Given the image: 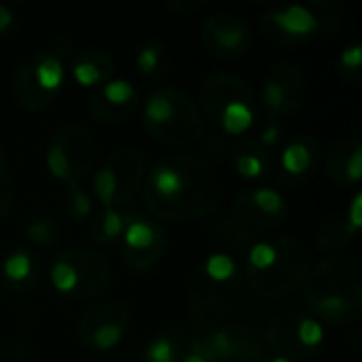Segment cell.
I'll return each instance as SVG.
<instances>
[{
  "instance_id": "1",
  "label": "cell",
  "mask_w": 362,
  "mask_h": 362,
  "mask_svg": "<svg viewBox=\"0 0 362 362\" xmlns=\"http://www.w3.org/2000/svg\"><path fill=\"white\" fill-rule=\"evenodd\" d=\"M146 210L155 221L193 223L210 216L223 197L216 174L189 155H165L142 185Z\"/></svg>"
},
{
  "instance_id": "2",
  "label": "cell",
  "mask_w": 362,
  "mask_h": 362,
  "mask_svg": "<svg viewBox=\"0 0 362 362\" xmlns=\"http://www.w3.org/2000/svg\"><path fill=\"white\" fill-rule=\"evenodd\" d=\"M312 272V255L303 242L282 235L255 242L244 259L248 288L265 299H282L299 291Z\"/></svg>"
},
{
  "instance_id": "3",
  "label": "cell",
  "mask_w": 362,
  "mask_h": 362,
  "mask_svg": "<svg viewBox=\"0 0 362 362\" xmlns=\"http://www.w3.org/2000/svg\"><path fill=\"white\" fill-rule=\"evenodd\" d=\"M305 303L322 327L352 325L362 312V278L358 261L346 255L327 257L312 267L305 280Z\"/></svg>"
},
{
  "instance_id": "4",
  "label": "cell",
  "mask_w": 362,
  "mask_h": 362,
  "mask_svg": "<svg viewBox=\"0 0 362 362\" xmlns=\"http://www.w3.org/2000/svg\"><path fill=\"white\" fill-rule=\"evenodd\" d=\"M242 286V265L223 250L208 255L197 265L189 288V312L199 331L225 325L240 301Z\"/></svg>"
},
{
  "instance_id": "5",
  "label": "cell",
  "mask_w": 362,
  "mask_h": 362,
  "mask_svg": "<svg viewBox=\"0 0 362 362\" xmlns=\"http://www.w3.org/2000/svg\"><path fill=\"white\" fill-rule=\"evenodd\" d=\"M146 134L165 146H191L206 134L199 106L180 87L163 85L148 93L142 106Z\"/></svg>"
},
{
  "instance_id": "6",
  "label": "cell",
  "mask_w": 362,
  "mask_h": 362,
  "mask_svg": "<svg viewBox=\"0 0 362 362\" xmlns=\"http://www.w3.org/2000/svg\"><path fill=\"white\" fill-rule=\"evenodd\" d=\"M199 102L223 136H246L261 115V102L252 87L244 78L227 72L204 78L199 85Z\"/></svg>"
},
{
  "instance_id": "7",
  "label": "cell",
  "mask_w": 362,
  "mask_h": 362,
  "mask_svg": "<svg viewBox=\"0 0 362 362\" xmlns=\"http://www.w3.org/2000/svg\"><path fill=\"white\" fill-rule=\"evenodd\" d=\"M259 28L274 45H301L316 36H335L344 28L339 6L329 0H308L265 11Z\"/></svg>"
},
{
  "instance_id": "8",
  "label": "cell",
  "mask_w": 362,
  "mask_h": 362,
  "mask_svg": "<svg viewBox=\"0 0 362 362\" xmlns=\"http://www.w3.org/2000/svg\"><path fill=\"white\" fill-rule=\"evenodd\" d=\"M286 216L288 206L276 189H250L235 197L223 223V235L238 248H250L263 233L280 227Z\"/></svg>"
},
{
  "instance_id": "9",
  "label": "cell",
  "mask_w": 362,
  "mask_h": 362,
  "mask_svg": "<svg viewBox=\"0 0 362 362\" xmlns=\"http://www.w3.org/2000/svg\"><path fill=\"white\" fill-rule=\"evenodd\" d=\"M53 288L70 301H89L104 295L112 282V269L104 255L72 248L62 252L51 265Z\"/></svg>"
},
{
  "instance_id": "10",
  "label": "cell",
  "mask_w": 362,
  "mask_h": 362,
  "mask_svg": "<svg viewBox=\"0 0 362 362\" xmlns=\"http://www.w3.org/2000/svg\"><path fill=\"white\" fill-rule=\"evenodd\" d=\"M146 159L136 146H119L93 174V193L104 210L125 208L142 189Z\"/></svg>"
},
{
  "instance_id": "11",
  "label": "cell",
  "mask_w": 362,
  "mask_h": 362,
  "mask_svg": "<svg viewBox=\"0 0 362 362\" xmlns=\"http://www.w3.org/2000/svg\"><path fill=\"white\" fill-rule=\"evenodd\" d=\"M64 78V62L51 51H36L15 68L13 95L25 110H42L59 98Z\"/></svg>"
},
{
  "instance_id": "12",
  "label": "cell",
  "mask_w": 362,
  "mask_h": 362,
  "mask_svg": "<svg viewBox=\"0 0 362 362\" xmlns=\"http://www.w3.org/2000/svg\"><path fill=\"white\" fill-rule=\"evenodd\" d=\"M267 341L286 361H312L325 346V327L303 312L288 310L269 322Z\"/></svg>"
},
{
  "instance_id": "13",
  "label": "cell",
  "mask_w": 362,
  "mask_h": 362,
  "mask_svg": "<svg viewBox=\"0 0 362 362\" xmlns=\"http://www.w3.org/2000/svg\"><path fill=\"white\" fill-rule=\"evenodd\" d=\"M95 161V140L81 125L57 129L47 146V168L53 178L68 185H78Z\"/></svg>"
},
{
  "instance_id": "14",
  "label": "cell",
  "mask_w": 362,
  "mask_h": 362,
  "mask_svg": "<svg viewBox=\"0 0 362 362\" xmlns=\"http://www.w3.org/2000/svg\"><path fill=\"white\" fill-rule=\"evenodd\" d=\"M132 322V308L125 301L108 299L83 312L76 322V339L91 352H108L125 339Z\"/></svg>"
},
{
  "instance_id": "15",
  "label": "cell",
  "mask_w": 362,
  "mask_h": 362,
  "mask_svg": "<svg viewBox=\"0 0 362 362\" xmlns=\"http://www.w3.org/2000/svg\"><path fill=\"white\" fill-rule=\"evenodd\" d=\"M119 246L123 263L132 272L146 274L161 263L168 248V238L155 218L138 210H127V221Z\"/></svg>"
},
{
  "instance_id": "16",
  "label": "cell",
  "mask_w": 362,
  "mask_h": 362,
  "mask_svg": "<svg viewBox=\"0 0 362 362\" xmlns=\"http://www.w3.org/2000/svg\"><path fill=\"white\" fill-rule=\"evenodd\" d=\"M305 100V76L293 62H278L269 68L263 81L261 100L269 119H280L297 112Z\"/></svg>"
},
{
  "instance_id": "17",
  "label": "cell",
  "mask_w": 362,
  "mask_h": 362,
  "mask_svg": "<svg viewBox=\"0 0 362 362\" xmlns=\"http://www.w3.org/2000/svg\"><path fill=\"white\" fill-rule=\"evenodd\" d=\"M216 362H259L265 356L263 337L248 325L225 322L212 331H202Z\"/></svg>"
},
{
  "instance_id": "18",
  "label": "cell",
  "mask_w": 362,
  "mask_h": 362,
  "mask_svg": "<svg viewBox=\"0 0 362 362\" xmlns=\"http://www.w3.org/2000/svg\"><path fill=\"white\" fill-rule=\"evenodd\" d=\"M202 45L214 57L235 59L252 49V34L248 25L229 13H214L202 25Z\"/></svg>"
},
{
  "instance_id": "19",
  "label": "cell",
  "mask_w": 362,
  "mask_h": 362,
  "mask_svg": "<svg viewBox=\"0 0 362 362\" xmlns=\"http://www.w3.org/2000/svg\"><path fill=\"white\" fill-rule=\"evenodd\" d=\"M140 108V93L132 81L112 78L89 98V115L98 123H123Z\"/></svg>"
},
{
  "instance_id": "20",
  "label": "cell",
  "mask_w": 362,
  "mask_h": 362,
  "mask_svg": "<svg viewBox=\"0 0 362 362\" xmlns=\"http://www.w3.org/2000/svg\"><path fill=\"white\" fill-rule=\"evenodd\" d=\"M318 159H320V146L312 136L301 134L291 138L274 157V172L278 182L291 187L305 180L308 176L314 174Z\"/></svg>"
},
{
  "instance_id": "21",
  "label": "cell",
  "mask_w": 362,
  "mask_h": 362,
  "mask_svg": "<svg viewBox=\"0 0 362 362\" xmlns=\"http://www.w3.org/2000/svg\"><path fill=\"white\" fill-rule=\"evenodd\" d=\"M115 59L102 47H83L70 59V72L76 85L85 89H100L115 78Z\"/></svg>"
},
{
  "instance_id": "22",
  "label": "cell",
  "mask_w": 362,
  "mask_h": 362,
  "mask_svg": "<svg viewBox=\"0 0 362 362\" xmlns=\"http://www.w3.org/2000/svg\"><path fill=\"white\" fill-rule=\"evenodd\" d=\"M327 176L337 187H354L362 178V142L356 136L337 140L325 163Z\"/></svg>"
},
{
  "instance_id": "23",
  "label": "cell",
  "mask_w": 362,
  "mask_h": 362,
  "mask_svg": "<svg viewBox=\"0 0 362 362\" xmlns=\"http://www.w3.org/2000/svg\"><path fill=\"white\" fill-rule=\"evenodd\" d=\"M42 263L30 248H15L0 263V280L11 293H28L40 280Z\"/></svg>"
},
{
  "instance_id": "24",
  "label": "cell",
  "mask_w": 362,
  "mask_h": 362,
  "mask_svg": "<svg viewBox=\"0 0 362 362\" xmlns=\"http://www.w3.org/2000/svg\"><path fill=\"white\" fill-rule=\"evenodd\" d=\"M233 168L238 176L246 180H261L274 170V157L269 151H265L255 136H242L235 140L231 146V157Z\"/></svg>"
},
{
  "instance_id": "25",
  "label": "cell",
  "mask_w": 362,
  "mask_h": 362,
  "mask_svg": "<svg viewBox=\"0 0 362 362\" xmlns=\"http://www.w3.org/2000/svg\"><path fill=\"white\" fill-rule=\"evenodd\" d=\"M189 346V335L182 329L168 327L155 333L140 352V362H180Z\"/></svg>"
},
{
  "instance_id": "26",
  "label": "cell",
  "mask_w": 362,
  "mask_h": 362,
  "mask_svg": "<svg viewBox=\"0 0 362 362\" xmlns=\"http://www.w3.org/2000/svg\"><path fill=\"white\" fill-rule=\"evenodd\" d=\"M356 229L346 221V216H333L327 218L314 233V244L322 255H341V250H346L352 240L356 238Z\"/></svg>"
},
{
  "instance_id": "27",
  "label": "cell",
  "mask_w": 362,
  "mask_h": 362,
  "mask_svg": "<svg viewBox=\"0 0 362 362\" xmlns=\"http://www.w3.org/2000/svg\"><path fill=\"white\" fill-rule=\"evenodd\" d=\"M170 66H172L170 49L159 40H151L142 45L136 53V68L144 78L159 81L170 72Z\"/></svg>"
},
{
  "instance_id": "28",
  "label": "cell",
  "mask_w": 362,
  "mask_h": 362,
  "mask_svg": "<svg viewBox=\"0 0 362 362\" xmlns=\"http://www.w3.org/2000/svg\"><path fill=\"white\" fill-rule=\"evenodd\" d=\"M127 221V208H110L102 210L91 223V235L100 246L119 244Z\"/></svg>"
},
{
  "instance_id": "29",
  "label": "cell",
  "mask_w": 362,
  "mask_h": 362,
  "mask_svg": "<svg viewBox=\"0 0 362 362\" xmlns=\"http://www.w3.org/2000/svg\"><path fill=\"white\" fill-rule=\"evenodd\" d=\"M23 235L30 244L38 246V248H55L59 244V235L62 229L57 225V221L49 214H34L25 221L23 225Z\"/></svg>"
},
{
  "instance_id": "30",
  "label": "cell",
  "mask_w": 362,
  "mask_h": 362,
  "mask_svg": "<svg viewBox=\"0 0 362 362\" xmlns=\"http://www.w3.org/2000/svg\"><path fill=\"white\" fill-rule=\"evenodd\" d=\"M202 144H199V151H197V161L204 163L206 168H216L221 163H225L229 157H231V146L227 142V138L218 132V134H204L202 138Z\"/></svg>"
},
{
  "instance_id": "31",
  "label": "cell",
  "mask_w": 362,
  "mask_h": 362,
  "mask_svg": "<svg viewBox=\"0 0 362 362\" xmlns=\"http://www.w3.org/2000/svg\"><path fill=\"white\" fill-rule=\"evenodd\" d=\"M93 212V199L81 185H68L66 216L70 223H83Z\"/></svg>"
},
{
  "instance_id": "32",
  "label": "cell",
  "mask_w": 362,
  "mask_h": 362,
  "mask_svg": "<svg viewBox=\"0 0 362 362\" xmlns=\"http://www.w3.org/2000/svg\"><path fill=\"white\" fill-rule=\"evenodd\" d=\"M337 68H339V74H341L348 83H352V85L361 83L362 47L358 42L344 47V51L339 53V59H337Z\"/></svg>"
},
{
  "instance_id": "33",
  "label": "cell",
  "mask_w": 362,
  "mask_h": 362,
  "mask_svg": "<svg viewBox=\"0 0 362 362\" xmlns=\"http://www.w3.org/2000/svg\"><path fill=\"white\" fill-rule=\"evenodd\" d=\"M180 362H216L214 356L210 354L208 346H206V339H204L202 331H197L195 335L189 337V346H187Z\"/></svg>"
},
{
  "instance_id": "34",
  "label": "cell",
  "mask_w": 362,
  "mask_h": 362,
  "mask_svg": "<svg viewBox=\"0 0 362 362\" xmlns=\"http://www.w3.org/2000/svg\"><path fill=\"white\" fill-rule=\"evenodd\" d=\"M282 125L276 121V119H269L263 127H261V132H259V136H255L257 140H259V144L265 148V151H269V148H274V146H278L280 142H282Z\"/></svg>"
},
{
  "instance_id": "35",
  "label": "cell",
  "mask_w": 362,
  "mask_h": 362,
  "mask_svg": "<svg viewBox=\"0 0 362 362\" xmlns=\"http://www.w3.org/2000/svg\"><path fill=\"white\" fill-rule=\"evenodd\" d=\"M344 216H346V221H348L356 231H361V227H362V193L361 191L354 195V199H352V204H350V208H348V212H346Z\"/></svg>"
},
{
  "instance_id": "36",
  "label": "cell",
  "mask_w": 362,
  "mask_h": 362,
  "mask_svg": "<svg viewBox=\"0 0 362 362\" xmlns=\"http://www.w3.org/2000/svg\"><path fill=\"white\" fill-rule=\"evenodd\" d=\"M57 59H62L64 62V57H68V55H74V42L68 38V36H57L55 40H53V51H51Z\"/></svg>"
},
{
  "instance_id": "37",
  "label": "cell",
  "mask_w": 362,
  "mask_h": 362,
  "mask_svg": "<svg viewBox=\"0 0 362 362\" xmlns=\"http://www.w3.org/2000/svg\"><path fill=\"white\" fill-rule=\"evenodd\" d=\"M15 30V13L11 6L0 4V36H8Z\"/></svg>"
},
{
  "instance_id": "38",
  "label": "cell",
  "mask_w": 362,
  "mask_h": 362,
  "mask_svg": "<svg viewBox=\"0 0 362 362\" xmlns=\"http://www.w3.org/2000/svg\"><path fill=\"white\" fill-rule=\"evenodd\" d=\"M11 202H13L11 187H8V185H4V187L0 189V218L8 214V210H11Z\"/></svg>"
},
{
  "instance_id": "39",
  "label": "cell",
  "mask_w": 362,
  "mask_h": 362,
  "mask_svg": "<svg viewBox=\"0 0 362 362\" xmlns=\"http://www.w3.org/2000/svg\"><path fill=\"white\" fill-rule=\"evenodd\" d=\"M199 6H204V2H170V8L172 11H176V13H185V11H195V8H199Z\"/></svg>"
},
{
  "instance_id": "40",
  "label": "cell",
  "mask_w": 362,
  "mask_h": 362,
  "mask_svg": "<svg viewBox=\"0 0 362 362\" xmlns=\"http://www.w3.org/2000/svg\"><path fill=\"white\" fill-rule=\"evenodd\" d=\"M8 185V165H6V157H4V151L0 148V189Z\"/></svg>"
},
{
  "instance_id": "41",
  "label": "cell",
  "mask_w": 362,
  "mask_h": 362,
  "mask_svg": "<svg viewBox=\"0 0 362 362\" xmlns=\"http://www.w3.org/2000/svg\"><path fill=\"white\" fill-rule=\"evenodd\" d=\"M259 362H293V361H286V358H282V356H263Z\"/></svg>"
}]
</instances>
